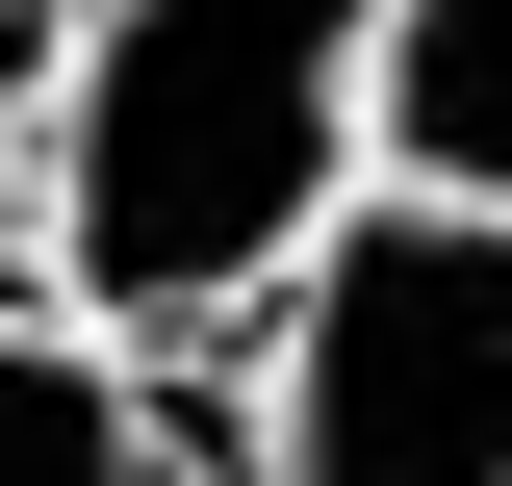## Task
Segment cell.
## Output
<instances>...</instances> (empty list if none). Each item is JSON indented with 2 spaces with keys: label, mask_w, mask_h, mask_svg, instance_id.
<instances>
[{
  "label": "cell",
  "mask_w": 512,
  "mask_h": 486,
  "mask_svg": "<svg viewBox=\"0 0 512 486\" xmlns=\"http://www.w3.org/2000/svg\"><path fill=\"white\" fill-rule=\"evenodd\" d=\"M359 26L384 0H26V154H0L26 307L205 384L359 205Z\"/></svg>",
  "instance_id": "6da1fadb"
},
{
  "label": "cell",
  "mask_w": 512,
  "mask_h": 486,
  "mask_svg": "<svg viewBox=\"0 0 512 486\" xmlns=\"http://www.w3.org/2000/svg\"><path fill=\"white\" fill-rule=\"evenodd\" d=\"M205 486H512V231L359 180L205 359Z\"/></svg>",
  "instance_id": "7a4b0ae2"
},
{
  "label": "cell",
  "mask_w": 512,
  "mask_h": 486,
  "mask_svg": "<svg viewBox=\"0 0 512 486\" xmlns=\"http://www.w3.org/2000/svg\"><path fill=\"white\" fill-rule=\"evenodd\" d=\"M0 486H205V384H154L128 333L0 282Z\"/></svg>",
  "instance_id": "3957f363"
},
{
  "label": "cell",
  "mask_w": 512,
  "mask_h": 486,
  "mask_svg": "<svg viewBox=\"0 0 512 486\" xmlns=\"http://www.w3.org/2000/svg\"><path fill=\"white\" fill-rule=\"evenodd\" d=\"M359 180L512 231V0H384L359 26Z\"/></svg>",
  "instance_id": "277c9868"
},
{
  "label": "cell",
  "mask_w": 512,
  "mask_h": 486,
  "mask_svg": "<svg viewBox=\"0 0 512 486\" xmlns=\"http://www.w3.org/2000/svg\"><path fill=\"white\" fill-rule=\"evenodd\" d=\"M0 154H26V0H0Z\"/></svg>",
  "instance_id": "5b68a950"
}]
</instances>
